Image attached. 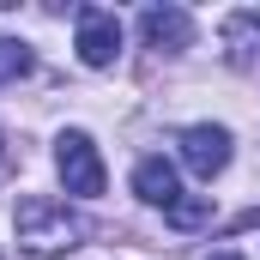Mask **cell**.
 Listing matches in <instances>:
<instances>
[{"instance_id": "cell-1", "label": "cell", "mask_w": 260, "mask_h": 260, "mask_svg": "<svg viewBox=\"0 0 260 260\" xmlns=\"http://www.w3.org/2000/svg\"><path fill=\"white\" fill-rule=\"evenodd\" d=\"M12 230H18V248L37 260H55V254H73L85 236H91V224L67 206V200H49V194H30L18 200V212H12Z\"/></svg>"}, {"instance_id": "cell-2", "label": "cell", "mask_w": 260, "mask_h": 260, "mask_svg": "<svg viewBox=\"0 0 260 260\" xmlns=\"http://www.w3.org/2000/svg\"><path fill=\"white\" fill-rule=\"evenodd\" d=\"M55 170H61V182H67V194H79V200H97L103 194V157H97V145H91V133H79V127H67L61 139H55Z\"/></svg>"}, {"instance_id": "cell-3", "label": "cell", "mask_w": 260, "mask_h": 260, "mask_svg": "<svg viewBox=\"0 0 260 260\" xmlns=\"http://www.w3.org/2000/svg\"><path fill=\"white\" fill-rule=\"evenodd\" d=\"M182 164L194 170L200 182L224 176V164H230V127H212V121H194V127H182Z\"/></svg>"}, {"instance_id": "cell-4", "label": "cell", "mask_w": 260, "mask_h": 260, "mask_svg": "<svg viewBox=\"0 0 260 260\" xmlns=\"http://www.w3.org/2000/svg\"><path fill=\"white\" fill-rule=\"evenodd\" d=\"M79 61L85 67H115L121 55V24H115V12H103V6H79Z\"/></svg>"}, {"instance_id": "cell-5", "label": "cell", "mask_w": 260, "mask_h": 260, "mask_svg": "<svg viewBox=\"0 0 260 260\" xmlns=\"http://www.w3.org/2000/svg\"><path fill=\"white\" fill-rule=\"evenodd\" d=\"M139 37H145L151 49H170V55H176V49L194 43V18H188L182 6H145V12H139Z\"/></svg>"}, {"instance_id": "cell-6", "label": "cell", "mask_w": 260, "mask_h": 260, "mask_svg": "<svg viewBox=\"0 0 260 260\" xmlns=\"http://www.w3.org/2000/svg\"><path fill=\"white\" fill-rule=\"evenodd\" d=\"M133 194L145 200V206H176L182 200V182H176V164H164V157H139V170H133Z\"/></svg>"}, {"instance_id": "cell-7", "label": "cell", "mask_w": 260, "mask_h": 260, "mask_svg": "<svg viewBox=\"0 0 260 260\" xmlns=\"http://www.w3.org/2000/svg\"><path fill=\"white\" fill-rule=\"evenodd\" d=\"M254 43H260V12H236V18L224 24V49H230V61L248 67V61H254Z\"/></svg>"}, {"instance_id": "cell-8", "label": "cell", "mask_w": 260, "mask_h": 260, "mask_svg": "<svg viewBox=\"0 0 260 260\" xmlns=\"http://www.w3.org/2000/svg\"><path fill=\"white\" fill-rule=\"evenodd\" d=\"M170 224H176V230H200V224H212V206H206V200H176V206H170Z\"/></svg>"}, {"instance_id": "cell-9", "label": "cell", "mask_w": 260, "mask_h": 260, "mask_svg": "<svg viewBox=\"0 0 260 260\" xmlns=\"http://www.w3.org/2000/svg\"><path fill=\"white\" fill-rule=\"evenodd\" d=\"M24 73H30V49L12 43V37H0V79H24Z\"/></svg>"}, {"instance_id": "cell-10", "label": "cell", "mask_w": 260, "mask_h": 260, "mask_svg": "<svg viewBox=\"0 0 260 260\" xmlns=\"http://www.w3.org/2000/svg\"><path fill=\"white\" fill-rule=\"evenodd\" d=\"M212 260H242V254H230V248H224V254H212Z\"/></svg>"}]
</instances>
